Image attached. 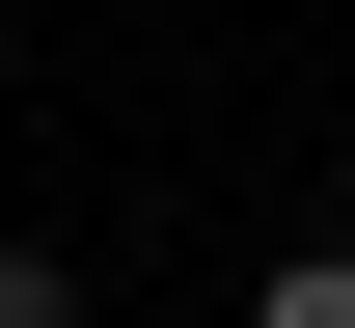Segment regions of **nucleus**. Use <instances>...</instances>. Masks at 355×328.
<instances>
[{"label":"nucleus","mask_w":355,"mask_h":328,"mask_svg":"<svg viewBox=\"0 0 355 328\" xmlns=\"http://www.w3.org/2000/svg\"><path fill=\"white\" fill-rule=\"evenodd\" d=\"M0 328H83V274H55V246H0Z\"/></svg>","instance_id":"f257e3e1"},{"label":"nucleus","mask_w":355,"mask_h":328,"mask_svg":"<svg viewBox=\"0 0 355 328\" xmlns=\"http://www.w3.org/2000/svg\"><path fill=\"white\" fill-rule=\"evenodd\" d=\"M273 328H355V246H301V274H273Z\"/></svg>","instance_id":"f03ea898"}]
</instances>
